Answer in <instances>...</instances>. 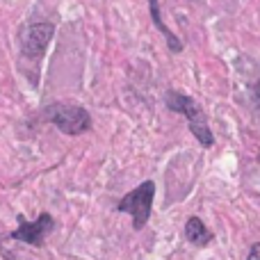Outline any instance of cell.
<instances>
[{"instance_id":"1","label":"cell","mask_w":260,"mask_h":260,"mask_svg":"<svg viewBox=\"0 0 260 260\" xmlns=\"http://www.w3.org/2000/svg\"><path fill=\"white\" fill-rule=\"evenodd\" d=\"M167 105H169L174 112H183L187 117V123H189V130L194 133V137L203 144V146H212L215 139H212V133L208 128V119L203 114V110L197 105V101L189 99V96H183V94H167Z\"/></svg>"},{"instance_id":"2","label":"cell","mask_w":260,"mask_h":260,"mask_svg":"<svg viewBox=\"0 0 260 260\" xmlns=\"http://www.w3.org/2000/svg\"><path fill=\"white\" fill-rule=\"evenodd\" d=\"M153 194H155V185L151 180L142 183L139 187H135L130 194L119 201V210L133 215V226L135 229H144V224L151 217V208H153Z\"/></svg>"},{"instance_id":"3","label":"cell","mask_w":260,"mask_h":260,"mask_svg":"<svg viewBox=\"0 0 260 260\" xmlns=\"http://www.w3.org/2000/svg\"><path fill=\"white\" fill-rule=\"evenodd\" d=\"M50 121L67 135H80L89 128V112L73 105H55L50 108Z\"/></svg>"},{"instance_id":"4","label":"cell","mask_w":260,"mask_h":260,"mask_svg":"<svg viewBox=\"0 0 260 260\" xmlns=\"http://www.w3.org/2000/svg\"><path fill=\"white\" fill-rule=\"evenodd\" d=\"M53 37V25L50 23H35L23 32V53L27 57H39L44 55L46 46L50 44Z\"/></svg>"},{"instance_id":"5","label":"cell","mask_w":260,"mask_h":260,"mask_svg":"<svg viewBox=\"0 0 260 260\" xmlns=\"http://www.w3.org/2000/svg\"><path fill=\"white\" fill-rule=\"evenodd\" d=\"M50 231H53V217H50L48 212H44V215H39V219L32 221V224L21 221V226L12 233V238L14 240H23V242H27V244L39 247Z\"/></svg>"},{"instance_id":"6","label":"cell","mask_w":260,"mask_h":260,"mask_svg":"<svg viewBox=\"0 0 260 260\" xmlns=\"http://www.w3.org/2000/svg\"><path fill=\"white\" fill-rule=\"evenodd\" d=\"M185 235H187V240L194 244V247H206V244L212 240L210 231L203 226V221L199 219V217H192V219L185 224Z\"/></svg>"},{"instance_id":"7","label":"cell","mask_w":260,"mask_h":260,"mask_svg":"<svg viewBox=\"0 0 260 260\" xmlns=\"http://www.w3.org/2000/svg\"><path fill=\"white\" fill-rule=\"evenodd\" d=\"M247 260H260V244H253L251 251H249V258Z\"/></svg>"}]
</instances>
